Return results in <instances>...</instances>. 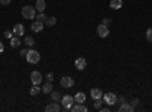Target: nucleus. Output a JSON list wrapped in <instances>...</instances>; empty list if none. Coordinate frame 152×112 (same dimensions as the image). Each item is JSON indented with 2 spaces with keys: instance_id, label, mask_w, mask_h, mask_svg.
Here are the masks:
<instances>
[{
  "instance_id": "f257e3e1",
  "label": "nucleus",
  "mask_w": 152,
  "mask_h": 112,
  "mask_svg": "<svg viewBox=\"0 0 152 112\" xmlns=\"http://www.w3.org/2000/svg\"><path fill=\"white\" fill-rule=\"evenodd\" d=\"M26 61L29 62V64H32V65H35V64H38L40 62V59H41V55H40V52H37V50H34V48H31V50H28V53H26Z\"/></svg>"
},
{
  "instance_id": "f03ea898",
  "label": "nucleus",
  "mask_w": 152,
  "mask_h": 112,
  "mask_svg": "<svg viewBox=\"0 0 152 112\" xmlns=\"http://www.w3.org/2000/svg\"><path fill=\"white\" fill-rule=\"evenodd\" d=\"M35 12H37L35 6H29V5H26V6H23V9H21V17H23V18H26V20H34L35 15H37Z\"/></svg>"
},
{
  "instance_id": "7ed1b4c3",
  "label": "nucleus",
  "mask_w": 152,
  "mask_h": 112,
  "mask_svg": "<svg viewBox=\"0 0 152 112\" xmlns=\"http://www.w3.org/2000/svg\"><path fill=\"white\" fill-rule=\"evenodd\" d=\"M59 103L62 105V109L64 111H70V108L75 105V97L73 95H64V97H61Z\"/></svg>"
},
{
  "instance_id": "20e7f679",
  "label": "nucleus",
  "mask_w": 152,
  "mask_h": 112,
  "mask_svg": "<svg viewBox=\"0 0 152 112\" xmlns=\"http://www.w3.org/2000/svg\"><path fill=\"white\" fill-rule=\"evenodd\" d=\"M102 100L108 105V106H114L117 103V95L114 94V92H105L104 97H102Z\"/></svg>"
},
{
  "instance_id": "39448f33",
  "label": "nucleus",
  "mask_w": 152,
  "mask_h": 112,
  "mask_svg": "<svg viewBox=\"0 0 152 112\" xmlns=\"http://www.w3.org/2000/svg\"><path fill=\"white\" fill-rule=\"evenodd\" d=\"M96 32H97V35L100 36V38H107V36L110 35V27L100 23L99 26H97V29H96Z\"/></svg>"
},
{
  "instance_id": "423d86ee",
  "label": "nucleus",
  "mask_w": 152,
  "mask_h": 112,
  "mask_svg": "<svg viewBox=\"0 0 152 112\" xmlns=\"http://www.w3.org/2000/svg\"><path fill=\"white\" fill-rule=\"evenodd\" d=\"M31 82H32V85H40L43 82V74L40 71H32L31 73Z\"/></svg>"
},
{
  "instance_id": "0eeeda50",
  "label": "nucleus",
  "mask_w": 152,
  "mask_h": 112,
  "mask_svg": "<svg viewBox=\"0 0 152 112\" xmlns=\"http://www.w3.org/2000/svg\"><path fill=\"white\" fill-rule=\"evenodd\" d=\"M61 86L62 88H72V86L75 85V80L70 77V76H64V77H61Z\"/></svg>"
},
{
  "instance_id": "6e6552de",
  "label": "nucleus",
  "mask_w": 152,
  "mask_h": 112,
  "mask_svg": "<svg viewBox=\"0 0 152 112\" xmlns=\"http://www.w3.org/2000/svg\"><path fill=\"white\" fill-rule=\"evenodd\" d=\"M75 67H76V70H85L87 59L85 58H76L75 59Z\"/></svg>"
},
{
  "instance_id": "1a4fd4ad",
  "label": "nucleus",
  "mask_w": 152,
  "mask_h": 112,
  "mask_svg": "<svg viewBox=\"0 0 152 112\" xmlns=\"http://www.w3.org/2000/svg\"><path fill=\"white\" fill-rule=\"evenodd\" d=\"M31 29H32V32H35V33H38V32H41L43 29H44V23L43 21H34L32 23V26H31Z\"/></svg>"
},
{
  "instance_id": "9d476101",
  "label": "nucleus",
  "mask_w": 152,
  "mask_h": 112,
  "mask_svg": "<svg viewBox=\"0 0 152 112\" xmlns=\"http://www.w3.org/2000/svg\"><path fill=\"white\" fill-rule=\"evenodd\" d=\"M62 108L59 106V103L58 102H52V103H50V105H47L46 106V111L47 112H59Z\"/></svg>"
},
{
  "instance_id": "9b49d317",
  "label": "nucleus",
  "mask_w": 152,
  "mask_h": 112,
  "mask_svg": "<svg viewBox=\"0 0 152 112\" xmlns=\"http://www.w3.org/2000/svg\"><path fill=\"white\" fill-rule=\"evenodd\" d=\"M90 97L93 98V100H96V98H102L104 97V92H102V90H99V88H93L90 91Z\"/></svg>"
},
{
  "instance_id": "f8f14e48",
  "label": "nucleus",
  "mask_w": 152,
  "mask_h": 112,
  "mask_svg": "<svg viewBox=\"0 0 152 112\" xmlns=\"http://www.w3.org/2000/svg\"><path fill=\"white\" fill-rule=\"evenodd\" d=\"M12 32H14V35H17V36H21V35H24V26L21 23H17L14 26V29H12Z\"/></svg>"
},
{
  "instance_id": "ddd939ff",
  "label": "nucleus",
  "mask_w": 152,
  "mask_h": 112,
  "mask_svg": "<svg viewBox=\"0 0 152 112\" xmlns=\"http://www.w3.org/2000/svg\"><path fill=\"white\" fill-rule=\"evenodd\" d=\"M70 111H72V112H87L88 109L84 106V103H75V105L70 108Z\"/></svg>"
},
{
  "instance_id": "4468645a",
  "label": "nucleus",
  "mask_w": 152,
  "mask_h": 112,
  "mask_svg": "<svg viewBox=\"0 0 152 112\" xmlns=\"http://www.w3.org/2000/svg\"><path fill=\"white\" fill-rule=\"evenodd\" d=\"M119 111H120V112H134L135 108H134L131 103H123V105H120Z\"/></svg>"
},
{
  "instance_id": "2eb2a0df",
  "label": "nucleus",
  "mask_w": 152,
  "mask_h": 112,
  "mask_svg": "<svg viewBox=\"0 0 152 112\" xmlns=\"http://www.w3.org/2000/svg\"><path fill=\"white\" fill-rule=\"evenodd\" d=\"M123 6V0H111L110 2V8L111 9H120Z\"/></svg>"
},
{
  "instance_id": "dca6fc26",
  "label": "nucleus",
  "mask_w": 152,
  "mask_h": 112,
  "mask_svg": "<svg viewBox=\"0 0 152 112\" xmlns=\"http://www.w3.org/2000/svg\"><path fill=\"white\" fill-rule=\"evenodd\" d=\"M35 9L38 12H44V9H46V2L44 0H37L35 2Z\"/></svg>"
},
{
  "instance_id": "f3484780",
  "label": "nucleus",
  "mask_w": 152,
  "mask_h": 112,
  "mask_svg": "<svg viewBox=\"0 0 152 112\" xmlns=\"http://www.w3.org/2000/svg\"><path fill=\"white\" fill-rule=\"evenodd\" d=\"M9 44H11V47H20V44H21V41H20V38H18V36L17 35H14V36H12V38L9 40Z\"/></svg>"
},
{
  "instance_id": "a211bd4d",
  "label": "nucleus",
  "mask_w": 152,
  "mask_h": 112,
  "mask_svg": "<svg viewBox=\"0 0 152 112\" xmlns=\"http://www.w3.org/2000/svg\"><path fill=\"white\" fill-rule=\"evenodd\" d=\"M44 24H46V26H49V27H53L55 24H56V17H52V15L47 17L46 21H44Z\"/></svg>"
},
{
  "instance_id": "6ab92c4d",
  "label": "nucleus",
  "mask_w": 152,
  "mask_h": 112,
  "mask_svg": "<svg viewBox=\"0 0 152 112\" xmlns=\"http://www.w3.org/2000/svg\"><path fill=\"white\" fill-rule=\"evenodd\" d=\"M52 82H46L44 85H43V88H41V91L44 92V94H50V92H52Z\"/></svg>"
},
{
  "instance_id": "aec40b11",
  "label": "nucleus",
  "mask_w": 152,
  "mask_h": 112,
  "mask_svg": "<svg viewBox=\"0 0 152 112\" xmlns=\"http://www.w3.org/2000/svg\"><path fill=\"white\" fill-rule=\"evenodd\" d=\"M85 102V94L84 92H76L75 95V103H84Z\"/></svg>"
},
{
  "instance_id": "412c9836",
  "label": "nucleus",
  "mask_w": 152,
  "mask_h": 112,
  "mask_svg": "<svg viewBox=\"0 0 152 112\" xmlns=\"http://www.w3.org/2000/svg\"><path fill=\"white\" fill-rule=\"evenodd\" d=\"M40 85H32V88L29 90V94L31 95H38V94H40Z\"/></svg>"
},
{
  "instance_id": "4be33fe9",
  "label": "nucleus",
  "mask_w": 152,
  "mask_h": 112,
  "mask_svg": "<svg viewBox=\"0 0 152 112\" xmlns=\"http://www.w3.org/2000/svg\"><path fill=\"white\" fill-rule=\"evenodd\" d=\"M50 94H52V100H53V102H59V100H61V97H62L59 91H52Z\"/></svg>"
},
{
  "instance_id": "5701e85b",
  "label": "nucleus",
  "mask_w": 152,
  "mask_h": 112,
  "mask_svg": "<svg viewBox=\"0 0 152 112\" xmlns=\"http://www.w3.org/2000/svg\"><path fill=\"white\" fill-rule=\"evenodd\" d=\"M24 44H26V46H29V47H34V44H35V40L32 38V36H26V38H24Z\"/></svg>"
},
{
  "instance_id": "b1692460",
  "label": "nucleus",
  "mask_w": 152,
  "mask_h": 112,
  "mask_svg": "<svg viewBox=\"0 0 152 112\" xmlns=\"http://www.w3.org/2000/svg\"><path fill=\"white\" fill-rule=\"evenodd\" d=\"M35 18L38 20V21H46V18H47V15H44V12H38V15H35Z\"/></svg>"
},
{
  "instance_id": "393cba45",
  "label": "nucleus",
  "mask_w": 152,
  "mask_h": 112,
  "mask_svg": "<svg viewBox=\"0 0 152 112\" xmlns=\"http://www.w3.org/2000/svg\"><path fill=\"white\" fill-rule=\"evenodd\" d=\"M102 103H104L102 98H96V100H94V108L96 109H100V108H102Z\"/></svg>"
},
{
  "instance_id": "a878e982",
  "label": "nucleus",
  "mask_w": 152,
  "mask_h": 112,
  "mask_svg": "<svg viewBox=\"0 0 152 112\" xmlns=\"http://www.w3.org/2000/svg\"><path fill=\"white\" fill-rule=\"evenodd\" d=\"M146 40H148L149 43H152V27H149V29L146 30Z\"/></svg>"
},
{
  "instance_id": "bb28decb",
  "label": "nucleus",
  "mask_w": 152,
  "mask_h": 112,
  "mask_svg": "<svg viewBox=\"0 0 152 112\" xmlns=\"http://www.w3.org/2000/svg\"><path fill=\"white\" fill-rule=\"evenodd\" d=\"M5 36H6L8 40H11L12 36H14V32H12V30H6V32H5Z\"/></svg>"
},
{
  "instance_id": "cd10ccee",
  "label": "nucleus",
  "mask_w": 152,
  "mask_h": 112,
  "mask_svg": "<svg viewBox=\"0 0 152 112\" xmlns=\"http://www.w3.org/2000/svg\"><path fill=\"white\" fill-rule=\"evenodd\" d=\"M46 80H47V82H53V74H52V73L46 74Z\"/></svg>"
},
{
  "instance_id": "c85d7f7f",
  "label": "nucleus",
  "mask_w": 152,
  "mask_h": 112,
  "mask_svg": "<svg viewBox=\"0 0 152 112\" xmlns=\"http://www.w3.org/2000/svg\"><path fill=\"white\" fill-rule=\"evenodd\" d=\"M11 2H12V0H0V5L8 6V5H11Z\"/></svg>"
},
{
  "instance_id": "c756f323",
  "label": "nucleus",
  "mask_w": 152,
  "mask_h": 112,
  "mask_svg": "<svg viewBox=\"0 0 152 112\" xmlns=\"http://www.w3.org/2000/svg\"><path fill=\"white\" fill-rule=\"evenodd\" d=\"M102 24H105V26H108V27H110V24H111V18H104Z\"/></svg>"
},
{
  "instance_id": "7c9ffc66",
  "label": "nucleus",
  "mask_w": 152,
  "mask_h": 112,
  "mask_svg": "<svg viewBox=\"0 0 152 112\" xmlns=\"http://www.w3.org/2000/svg\"><path fill=\"white\" fill-rule=\"evenodd\" d=\"M117 103H120V105L126 103V98H125V97H117Z\"/></svg>"
},
{
  "instance_id": "2f4dec72",
  "label": "nucleus",
  "mask_w": 152,
  "mask_h": 112,
  "mask_svg": "<svg viewBox=\"0 0 152 112\" xmlns=\"http://www.w3.org/2000/svg\"><path fill=\"white\" fill-rule=\"evenodd\" d=\"M138 102H140V100H138V98H134V100H132V102H131V105H132V106H134V108H135V106H137V105H138Z\"/></svg>"
},
{
  "instance_id": "473e14b6",
  "label": "nucleus",
  "mask_w": 152,
  "mask_h": 112,
  "mask_svg": "<svg viewBox=\"0 0 152 112\" xmlns=\"http://www.w3.org/2000/svg\"><path fill=\"white\" fill-rule=\"evenodd\" d=\"M5 52V46H3V43L0 41V53H3Z\"/></svg>"
},
{
  "instance_id": "72a5a7b5",
  "label": "nucleus",
  "mask_w": 152,
  "mask_h": 112,
  "mask_svg": "<svg viewBox=\"0 0 152 112\" xmlns=\"http://www.w3.org/2000/svg\"><path fill=\"white\" fill-rule=\"evenodd\" d=\"M110 111V108L107 106V108H100V112H108Z\"/></svg>"
},
{
  "instance_id": "f704fd0d",
  "label": "nucleus",
  "mask_w": 152,
  "mask_h": 112,
  "mask_svg": "<svg viewBox=\"0 0 152 112\" xmlns=\"http://www.w3.org/2000/svg\"><path fill=\"white\" fill-rule=\"evenodd\" d=\"M26 53H28V50H21V52H20L21 56H26Z\"/></svg>"
}]
</instances>
